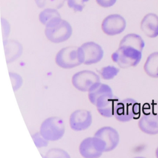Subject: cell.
I'll return each instance as SVG.
<instances>
[{
	"label": "cell",
	"mask_w": 158,
	"mask_h": 158,
	"mask_svg": "<svg viewBox=\"0 0 158 158\" xmlns=\"http://www.w3.org/2000/svg\"><path fill=\"white\" fill-rule=\"evenodd\" d=\"M142 51L130 46H119L112 54V59L120 67L127 69L136 66L142 57Z\"/></svg>",
	"instance_id": "1"
},
{
	"label": "cell",
	"mask_w": 158,
	"mask_h": 158,
	"mask_svg": "<svg viewBox=\"0 0 158 158\" xmlns=\"http://www.w3.org/2000/svg\"><path fill=\"white\" fill-rule=\"evenodd\" d=\"M72 29L70 23L61 18L56 19L46 26V38L52 43H59L67 40L71 36Z\"/></svg>",
	"instance_id": "2"
},
{
	"label": "cell",
	"mask_w": 158,
	"mask_h": 158,
	"mask_svg": "<svg viewBox=\"0 0 158 158\" xmlns=\"http://www.w3.org/2000/svg\"><path fill=\"white\" fill-rule=\"evenodd\" d=\"M40 132L49 141L60 139L65 133V124L59 117H51L45 119L41 123Z\"/></svg>",
	"instance_id": "3"
},
{
	"label": "cell",
	"mask_w": 158,
	"mask_h": 158,
	"mask_svg": "<svg viewBox=\"0 0 158 158\" xmlns=\"http://www.w3.org/2000/svg\"><path fill=\"white\" fill-rule=\"evenodd\" d=\"M140 112V104L135 99L127 98L118 102L117 104L114 116L121 122H129L136 118Z\"/></svg>",
	"instance_id": "4"
},
{
	"label": "cell",
	"mask_w": 158,
	"mask_h": 158,
	"mask_svg": "<svg viewBox=\"0 0 158 158\" xmlns=\"http://www.w3.org/2000/svg\"><path fill=\"white\" fill-rule=\"evenodd\" d=\"M78 56L81 64L91 65L99 62L104 55L102 48L94 42H86L78 48Z\"/></svg>",
	"instance_id": "5"
},
{
	"label": "cell",
	"mask_w": 158,
	"mask_h": 158,
	"mask_svg": "<svg viewBox=\"0 0 158 158\" xmlns=\"http://www.w3.org/2000/svg\"><path fill=\"white\" fill-rule=\"evenodd\" d=\"M78 49V48L72 46L61 49L56 56V64L65 69H72L81 64Z\"/></svg>",
	"instance_id": "6"
},
{
	"label": "cell",
	"mask_w": 158,
	"mask_h": 158,
	"mask_svg": "<svg viewBox=\"0 0 158 158\" xmlns=\"http://www.w3.org/2000/svg\"><path fill=\"white\" fill-rule=\"evenodd\" d=\"M98 82H100L99 75L93 71L87 70H81L75 73L72 78L73 86L83 92H88Z\"/></svg>",
	"instance_id": "7"
},
{
	"label": "cell",
	"mask_w": 158,
	"mask_h": 158,
	"mask_svg": "<svg viewBox=\"0 0 158 158\" xmlns=\"http://www.w3.org/2000/svg\"><path fill=\"white\" fill-rule=\"evenodd\" d=\"M96 137L101 144L104 152H109L114 149L119 143V135L117 131L111 127H104L96 131Z\"/></svg>",
	"instance_id": "8"
},
{
	"label": "cell",
	"mask_w": 158,
	"mask_h": 158,
	"mask_svg": "<svg viewBox=\"0 0 158 158\" xmlns=\"http://www.w3.org/2000/svg\"><path fill=\"white\" fill-rule=\"evenodd\" d=\"M79 151L84 158H99L104 152V149L94 136L84 139L79 146Z\"/></svg>",
	"instance_id": "9"
},
{
	"label": "cell",
	"mask_w": 158,
	"mask_h": 158,
	"mask_svg": "<svg viewBox=\"0 0 158 158\" xmlns=\"http://www.w3.org/2000/svg\"><path fill=\"white\" fill-rule=\"evenodd\" d=\"M119 99L113 93H108L100 96L96 101L94 106H96L98 112L104 117H111L114 115L115 110Z\"/></svg>",
	"instance_id": "10"
},
{
	"label": "cell",
	"mask_w": 158,
	"mask_h": 158,
	"mask_svg": "<svg viewBox=\"0 0 158 158\" xmlns=\"http://www.w3.org/2000/svg\"><path fill=\"white\" fill-rule=\"evenodd\" d=\"M92 115L90 111L84 109L76 110L73 112L69 118L70 128L77 131L88 128L92 123Z\"/></svg>",
	"instance_id": "11"
},
{
	"label": "cell",
	"mask_w": 158,
	"mask_h": 158,
	"mask_svg": "<svg viewBox=\"0 0 158 158\" xmlns=\"http://www.w3.org/2000/svg\"><path fill=\"white\" fill-rule=\"evenodd\" d=\"M101 27L104 33L113 36L123 31L126 27V22L120 15L112 14L104 19Z\"/></svg>",
	"instance_id": "12"
},
{
	"label": "cell",
	"mask_w": 158,
	"mask_h": 158,
	"mask_svg": "<svg viewBox=\"0 0 158 158\" xmlns=\"http://www.w3.org/2000/svg\"><path fill=\"white\" fill-rule=\"evenodd\" d=\"M141 131L148 135L158 134V114H149L143 115L138 121Z\"/></svg>",
	"instance_id": "13"
},
{
	"label": "cell",
	"mask_w": 158,
	"mask_h": 158,
	"mask_svg": "<svg viewBox=\"0 0 158 158\" xmlns=\"http://www.w3.org/2000/svg\"><path fill=\"white\" fill-rule=\"evenodd\" d=\"M141 30L149 38L158 36V16L153 13L146 14L141 20Z\"/></svg>",
	"instance_id": "14"
},
{
	"label": "cell",
	"mask_w": 158,
	"mask_h": 158,
	"mask_svg": "<svg viewBox=\"0 0 158 158\" xmlns=\"http://www.w3.org/2000/svg\"><path fill=\"white\" fill-rule=\"evenodd\" d=\"M4 44L6 59L7 63L13 62L21 56L22 46L19 42L14 40H6L4 42Z\"/></svg>",
	"instance_id": "15"
},
{
	"label": "cell",
	"mask_w": 158,
	"mask_h": 158,
	"mask_svg": "<svg viewBox=\"0 0 158 158\" xmlns=\"http://www.w3.org/2000/svg\"><path fill=\"white\" fill-rule=\"evenodd\" d=\"M144 70L149 77L158 78V52L149 55L144 64Z\"/></svg>",
	"instance_id": "16"
},
{
	"label": "cell",
	"mask_w": 158,
	"mask_h": 158,
	"mask_svg": "<svg viewBox=\"0 0 158 158\" xmlns=\"http://www.w3.org/2000/svg\"><path fill=\"white\" fill-rule=\"evenodd\" d=\"M112 92V90L109 85L98 82L96 83L88 91V99L91 103L95 105L97 99L100 96L104 94Z\"/></svg>",
	"instance_id": "17"
},
{
	"label": "cell",
	"mask_w": 158,
	"mask_h": 158,
	"mask_svg": "<svg viewBox=\"0 0 158 158\" xmlns=\"http://www.w3.org/2000/svg\"><path fill=\"white\" fill-rule=\"evenodd\" d=\"M119 46H130L142 51L144 47V42L139 35L130 33L122 39Z\"/></svg>",
	"instance_id": "18"
},
{
	"label": "cell",
	"mask_w": 158,
	"mask_h": 158,
	"mask_svg": "<svg viewBox=\"0 0 158 158\" xmlns=\"http://www.w3.org/2000/svg\"><path fill=\"white\" fill-rule=\"evenodd\" d=\"M59 18H60V14L55 9H45L39 15L40 22L45 26L53 20Z\"/></svg>",
	"instance_id": "19"
},
{
	"label": "cell",
	"mask_w": 158,
	"mask_h": 158,
	"mask_svg": "<svg viewBox=\"0 0 158 158\" xmlns=\"http://www.w3.org/2000/svg\"><path fill=\"white\" fill-rule=\"evenodd\" d=\"M37 6L40 8L60 9L64 4L65 0H35Z\"/></svg>",
	"instance_id": "20"
},
{
	"label": "cell",
	"mask_w": 158,
	"mask_h": 158,
	"mask_svg": "<svg viewBox=\"0 0 158 158\" xmlns=\"http://www.w3.org/2000/svg\"><path fill=\"white\" fill-rule=\"evenodd\" d=\"M120 70L114 66L109 65L102 68L99 70L101 77L104 80L113 79L119 72Z\"/></svg>",
	"instance_id": "21"
},
{
	"label": "cell",
	"mask_w": 158,
	"mask_h": 158,
	"mask_svg": "<svg viewBox=\"0 0 158 158\" xmlns=\"http://www.w3.org/2000/svg\"><path fill=\"white\" fill-rule=\"evenodd\" d=\"M44 158H70L67 152L60 148H52L48 151Z\"/></svg>",
	"instance_id": "22"
},
{
	"label": "cell",
	"mask_w": 158,
	"mask_h": 158,
	"mask_svg": "<svg viewBox=\"0 0 158 158\" xmlns=\"http://www.w3.org/2000/svg\"><path fill=\"white\" fill-rule=\"evenodd\" d=\"M67 5L75 12H81L85 7V2L89 0H66Z\"/></svg>",
	"instance_id": "23"
},
{
	"label": "cell",
	"mask_w": 158,
	"mask_h": 158,
	"mask_svg": "<svg viewBox=\"0 0 158 158\" xmlns=\"http://www.w3.org/2000/svg\"><path fill=\"white\" fill-rule=\"evenodd\" d=\"M33 140L37 148H43L46 147L48 144V141L45 139L40 132H36L32 135Z\"/></svg>",
	"instance_id": "24"
},
{
	"label": "cell",
	"mask_w": 158,
	"mask_h": 158,
	"mask_svg": "<svg viewBox=\"0 0 158 158\" xmlns=\"http://www.w3.org/2000/svg\"><path fill=\"white\" fill-rule=\"evenodd\" d=\"M9 76L11 80L13 90L15 91L21 87L23 81L22 78L20 75L13 72H9Z\"/></svg>",
	"instance_id": "25"
},
{
	"label": "cell",
	"mask_w": 158,
	"mask_h": 158,
	"mask_svg": "<svg viewBox=\"0 0 158 158\" xmlns=\"http://www.w3.org/2000/svg\"><path fill=\"white\" fill-rule=\"evenodd\" d=\"M97 3L101 7H109L112 6L117 0H96Z\"/></svg>",
	"instance_id": "26"
},
{
	"label": "cell",
	"mask_w": 158,
	"mask_h": 158,
	"mask_svg": "<svg viewBox=\"0 0 158 158\" xmlns=\"http://www.w3.org/2000/svg\"><path fill=\"white\" fill-rule=\"evenodd\" d=\"M155 154H156V158H158V147L157 148V149H156V150Z\"/></svg>",
	"instance_id": "27"
},
{
	"label": "cell",
	"mask_w": 158,
	"mask_h": 158,
	"mask_svg": "<svg viewBox=\"0 0 158 158\" xmlns=\"http://www.w3.org/2000/svg\"><path fill=\"white\" fill-rule=\"evenodd\" d=\"M133 158H146L144 157H141V156H138V157H133Z\"/></svg>",
	"instance_id": "28"
}]
</instances>
